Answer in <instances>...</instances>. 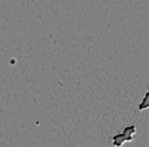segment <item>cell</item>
<instances>
[{"label": "cell", "instance_id": "6da1fadb", "mask_svg": "<svg viewBox=\"0 0 149 147\" xmlns=\"http://www.w3.org/2000/svg\"><path fill=\"white\" fill-rule=\"evenodd\" d=\"M135 134H136V126L135 125H129V126L125 127V130L121 133H118V134L113 135L112 144H113L114 147H122V145L125 142L133 141Z\"/></svg>", "mask_w": 149, "mask_h": 147}, {"label": "cell", "instance_id": "7a4b0ae2", "mask_svg": "<svg viewBox=\"0 0 149 147\" xmlns=\"http://www.w3.org/2000/svg\"><path fill=\"white\" fill-rule=\"evenodd\" d=\"M146 108H149V91L146 92V94H144L142 102H141L140 105H139V110H140V111H143V110H146Z\"/></svg>", "mask_w": 149, "mask_h": 147}]
</instances>
